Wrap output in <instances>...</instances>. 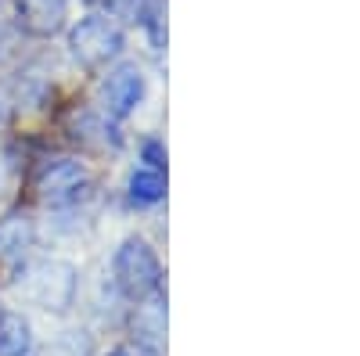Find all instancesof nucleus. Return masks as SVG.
<instances>
[{
	"label": "nucleus",
	"mask_w": 360,
	"mask_h": 356,
	"mask_svg": "<svg viewBox=\"0 0 360 356\" xmlns=\"http://www.w3.org/2000/svg\"><path fill=\"white\" fill-rule=\"evenodd\" d=\"M144 72L134 65V62H123L115 65L105 79H101V108L108 119H127L141 101H144Z\"/></svg>",
	"instance_id": "5"
},
{
	"label": "nucleus",
	"mask_w": 360,
	"mask_h": 356,
	"mask_svg": "<svg viewBox=\"0 0 360 356\" xmlns=\"http://www.w3.org/2000/svg\"><path fill=\"white\" fill-rule=\"evenodd\" d=\"M18 54H22V29H18V25H8V22H0V65L15 62Z\"/></svg>",
	"instance_id": "12"
},
{
	"label": "nucleus",
	"mask_w": 360,
	"mask_h": 356,
	"mask_svg": "<svg viewBox=\"0 0 360 356\" xmlns=\"http://www.w3.org/2000/svg\"><path fill=\"white\" fill-rule=\"evenodd\" d=\"M76 266L65 259H44L25 274V295L47 313H65L76 303Z\"/></svg>",
	"instance_id": "3"
},
{
	"label": "nucleus",
	"mask_w": 360,
	"mask_h": 356,
	"mask_svg": "<svg viewBox=\"0 0 360 356\" xmlns=\"http://www.w3.org/2000/svg\"><path fill=\"white\" fill-rule=\"evenodd\" d=\"M72 140L83 144V147H94V152H108V147L119 144L115 130L108 126V115L105 112H79L72 119Z\"/></svg>",
	"instance_id": "8"
},
{
	"label": "nucleus",
	"mask_w": 360,
	"mask_h": 356,
	"mask_svg": "<svg viewBox=\"0 0 360 356\" xmlns=\"http://www.w3.org/2000/svg\"><path fill=\"white\" fill-rule=\"evenodd\" d=\"M44 356H94V335L86 328H69V331H58L47 345Z\"/></svg>",
	"instance_id": "11"
},
{
	"label": "nucleus",
	"mask_w": 360,
	"mask_h": 356,
	"mask_svg": "<svg viewBox=\"0 0 360 356\" xmlns=\"http://www.w3.org/2000/svg\"><path fill=\"white\" fill-rule=\"evenodd\" d=\"M37 191L51 209H72L90 195V173L76 159H54L40 169Z\"/></svg>",
	"instance_id": "4"
},
{
	"label": "nucleus",
	"mask_w": 360,
	"mask_h": 356,
	"mask_svg": "<svg viewBox=\"0 0 360 356\" xmlns=\"http://www.w3.org/2000/svg\"><path fill=\"white\" fill-rule=\"evenodd\" d=\"M105 8L115 22H141L148 0H105Z\"/></svg>",
	"instance_id": "13"
},
{
	"label": "nucleus",
	"mask_w": 360,
	"mask_h": 356,
	"mask_svg": "<svg viewBox=\"0 0 360 356\" xmlns=\"http://www.w3.org/2000/svg\"><path fill=\"white\" fill-rule=\"evenodd\" d=\"M108 356H127V349H112Z\"/></svg>",
	"instance_id": "15"
},
{
	"label": "nucleus",
	"mask_w": 360,
	"mask_h": 356,
	"mask_svg": "<svg viewBox=\"0 0 360 356\" xmlns=\"http://www.w3.org/2000/svg\"><path fill=\"white\" fill-rule=\"evenodd\" d=\"M127 47V37H123V25H119L112 15H83L72 29H69V51L72 58L90 69V72H98L105 69L108 62H115L119 54H123Z\"/></svg>",
	"instance_id": "1"
},
{
	"label": "nucleus",
	"mask_w": 360,
	"mask_h": 356,
	"mask_svg": "<svg viewBox=\"0 0 360 356\" xmlns=\"http://www.w3.org/2000/svg\"><path fill=\"white\" fill-rule=\"evenodd\" d=\"M112 274H115V284L119 291L134 303H144L152 295L162 291V266H159V256L152 252V245L144 237H127L119 245L115 259H112Z\"/></svg>",
	"instance_id": "2"
},
{
	"label": "nucleus",
	"mask_w": 360,
	"mask_h": 356,
	"mask_svg": "<svg viewBox=\"0 0 360 356\" xmlns=\"http://www.w3.org/2000/svg\"><path fill=\"white\" fill-rule=\"evenodd\" d=\"M18 29L29 37H54L65 29L69 0H15Z\"/></svg>",
	"instance_id": "6"
},
{
	"label": "nucleus",
	"mask_w": 360,
	"mask_h": 356,
	"mask_svg": "<svg viewBox=\"0 0 360 356\" xmlns=\"http://www.w3.org/2000/svg\"><path fill=\"white\" fill-rule=\"evenodd\" d=\"M33 349V328L22 313H0V356H25Z\"/></svg>",
	"instance_id": "10"
},
{
	"label": "nucleus",
	"mask_w": 360,
	"mask_h": 356,
	"mask_svg": "<svg viewBox=\"0 0 360 356\" xmlns=\"http://www.w3.org/2000/svg\"><path fill=\"white\" fill-rule=\"evenodd\" d=\"M127 195H130L134 205H155L166 195V173H162V166L148 162V166L134 169L130 184H127Z\"/></svg>",
	"instance_id": "9"
},
{
	"label": "nucleus",
	"mask_w": 360,
	"mask_h": 356,
	"mask_svg": "<svg viewBox=\"0 0 360 356\" xmlns=\"http://www.w3.org/2000/svg\"><path fill=\"white\" fill-rule=\"evenodd\" d=\"M0 8H4V0H0Z\"/></svg>",
	"instance_id": "16"
},
{
	"label": "nucleus",
	"mask_w": 360,
	"mask_h": 356,
	"mask_svg": "<svg viewBox=\"0 0 360 356\" xmlns=\"http://www.w3.org/2000/svg\"><path fill=\"white\" fill-rule=\"evenodd\" d=\"M127 356H162V352H159V345H152V342H137L134 349H127Z\"/></svg>",
	"instance_id": "14"
},
{
	"label": "nucleus",
	"mask_w": 360,
	"mask_h": 356,
	"mask_svg": "<svg viewBox=\"0 0 360 356\" xmlns=\"http://www.w3.org/2000/svg\"><path fill=\"white\" fill-rule=\"evenodd\" d=\"M37 242V230H33V220L25 213H11L0 220V259L4 263H18L25 259V252L33 249Z\"/></svg>",
	"instance_id": "7"
},
{
	"label": "nucleus",
	"mask_w": 360,
	"mask_h": 356,
	"mask_svg": "<svg viewBox=\"0 0 360 356\" xmlns=\"http://www.w3.org/2000/svg\"><path fill=\"white\" fill-rule=\"evenodd\" d=\"M0 313H4V310H0Z\"/></svg>",
	"instance_id": "17"
}]
</instances>
